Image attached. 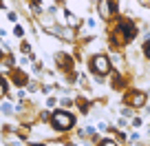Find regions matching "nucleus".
Here are the masks:
<instances>
[{
  "label": "nucleus",
  "instance_id": "13",
  "mask_svg": "<svg viewBox=\"0 0 150 146\" xmlns=\"http://www.w3.org/2000/svg\"><path fill=\"white\" fill-rule=\"evenodd\" d=\"M16 98H18L20 102H22V100L27 98V89H18V91H16Z\"/></svg>",
  "mask_w": 150,
  "mask_h": 146
},
{
  "label": "nucleus",
  "instance_id": "10",
  "mask_svg": "<svg viewBox=\"0 0 150 146\" xmlns=\"http://www.w3.org/2000/svg\"><path fill=\"white\" fill-rule=\"evenodd\" d=\"M97 146H119V142L110 135V137H104V140H99V142H97Z\"/></svg>",
  "mask_w": 150,
  "mask_h": 146
},
{
  "label": "nucleus",
  "instance_id": "20",
  "mask_svg": "<svg viewBox=\"0 0 150 146\" xmlns=\"http://www.w3.org/2000/svg\"><path fill=\"white\" fill-rule=\"evenodd\" d=\"M128 146H146V142H130Z\"/></svg>",
  "mask_w": 150,
  "mask_h": 146
},
{
  "label": "nucleus",
  "instance_id": "17",
  "mask_svg": "<svg viewBox=\"0 0 150 146\" xmlns=\"http://www.w3.org/2000/svg\"><path fill=\"white\" fill-rule=\"evenodd\" d=\"M141 124H144V120H141V118H132V124H130V126H135V128H139V126H141Z\"/></svg>",
  "mask_w": 150,
  "mask_h": 146
},
{
  "label": "nucleus",
  "instance_id": "23",
  "mask_svg": "<svg viewBox=\"0 0 150 146\" xmlns=\"http://www.w3.org/2000/svg\"><path fill=\"white\" fill-rule=\"evenodd\" d=\"M66 146H77V144H73V142H69V144H66Z\"/></svg>",
  "mask_w": 150,
  "mask_h": 146
},
{
  "label": "nucleus",
  "instance_id": "22",
  "mask_svg": "<svg viewBox=\"0 0 150 146\" xmlns=\"http://www.w3.org/2000/svg\"><path fill=\"white\" fill-rule=\"evenodd\" d=\"M2 58H5V53H2V49H0V62H2Z\"/></svg>",
  "mask_w": 150,
  "mask_h": 146
},
{
  "label": "nucleus",
  "instance_id": "1",
  "mask_svg": "<svg viewBox=\"0 0 150 146\" xmlns=\"http://www.w3.org/2000/svg\"><path fill=\"white\" fill-rule=\"evenodd\" d=\"M75 124H77V120H75V115L71 113V111L55 108V111L51 113V122H49V126H51L55 133H66V131H71Z\"/></svg>",
  "mask_w": 150,
  "mask_h": 146
},
{
  "label": "nucleus",
  "instance_id": "15",
  "mask_svg": "<svg viewBox=\"0 0 150 146\" xmlns=\"http://www.w3.org/2000/svg\"><path fill=\"white\" fill-rule=\"evenodd\" d=\"M86 27L88 29H97V20L95 18H86Z\"/></svg>",
  "mask_w": 150,
  "mask_h": 146
},
{
  "label": "nucleus",
  "instance_id": "7",
  "mask_svg": "<svg viewBox=\"0 0 150 146\" xmlns=\"http://www.w3.org/2000/svg\"><path fill=\"white\" fill-rule=\"evenodd\" d=\"M0 113L5 115V118H11V115H16V106L9 100H2V102H0Z\"/></svg>",
  "mask_w": 150,
  "mask_h": 146
},
{
  "label": "nucleus",
  "instance_id": "4",
  "mask_svg": "<svg viewBox=\"0 0 150 146\" xmlns=\"http://www.w3.org/2000/svg\"><path fill=\"white\" fill-rule=\"evenodd\" d=\"M115 11H117V5L110 2V0H99L97 2V16L102 20H110L115 16Z\"/></svg>",
  "mask_w": 150,
  "mask_h": 146
},
{
  "label": "nucleus",
  "instance_id": "5",
  "mask_svg": "<svg viewBox=\"0 0 150 146\" xmlns=\"http://www.w3.org/2000/svg\"><path fill=\"white\" fill-rule=\"evenodd\" d=\"M55 64L60 71H71L73 69V56L66 51H57L55 53Z\"/></svg>",
  "mask_w": 150,
  "mask_h": 146
},
{
  "label": "nucleus",
  "instance_id": "18",
  "mask_svg": "<svg viewBox=\"0 0 150 146\" xmlns=\"http://www.w3.org/2000/svg\"><path fill=\"white\" fill-rule=\"evenodd\" d=\"M126 126H128V122H126L124 118H119V120H117V128H126Z\"/></svg>",
  "mask_w": 150,
  "mask_h": 146
},
{
  "label": "nucleus",
  "instance_id": "3",
  "mask_svg": "<svg viewBox=\"0 0 150 146\" xmlns=\"http://www.w3.org/2000/svg\"><path fill=\"white\" fill-rule=\"evenodd\" d=\"M126 102H128L130 108H144L146 102H148V93L141 91V89H135V91H130V93L126 95Z\"/></svg>",
  "mask_w": 150,
  "mask_h": 146
},
{
  "label": "nucleus",
  "instance_id": "16",
  "mask_svg": "<svg viewBox=\"0 0 150 146\" xmlns=\"http://www.w3.org/2000/svg\"><path fill=\"white\" fill-rule=\"evenodd\" d=\"M55 104H57L55 98H49V100H47V108H53V111H55Z\"/></svg>",
  "mask_w": 150,
  "mask_h": 146
},
{
  "label": "nucleus",
  "instance_id": "12",
  "mask_svg": "<svg viewBox=\"0 0 150 146\" xmlns=\"http://www.w3.org/2000/svg\"><path fill=\"white\" fill-rule=\"evenodd\" d=\"M122 118H124V120H126V118H132V108H130V106H124V108H122Z\"/></svg>",
  "mask_w": 150,
  "mask_h": 146
},
{
  "label": "nucleus",
  "instance_id": "21",
  "mask_svg": "<svg viewBox=\"0 0 150 146\" xmlns=\"http://www.w3.org/2000/svg\"><path fill=\"white\" fill-rule=\"evenodd\" d=\"M146 58H148V60H150V42L146 44Z\"/></svg>",
  "mask_w": 150,
  "mask_h": 146
},
{
  "label": "nucleus",
  "instance_id": "19",
  "mask_svg": "<svg viewBox=\"0 0 150 146\" xmlns=\"http://www.w3.org/2000/svg\"><path fill=\"white\" fill-rule=\"evenodd\" d=\"M7 36H9V31H7V29H0V40H5Z\"/></svg>",
  "mask_w": 150,
  "mask_h": 146
},
{
  "label": "nucleus",
  "instance_id": "6",
  "mask_svg": "<svg viewBox=\"0 0 150 146\" xmlns=\"http://www.w3.org/2000/svg\"><path fill=\"white\" fill-rule=\"evenodd\" d=\"M64 18H66V20H64V27L73 29V31L82 27V18H80L77 14H73L71 9H66V7H64Z\"/></svg>",
  "mask_w": 150,
  "mask_h": 146
},
{
  "label": "nucleus",
  "instance_id": "14",
  "mask_svg": "<svg viewBox=\"0 0 150 146\" xmlns=\"http://www.w3.org/2000/svg\"><path fill=\"white\" fill-rule=\"evenodd\" d=\"M7 18H9V22L18 24V14H16V11H9V14H7Z\"/></svg>",
  "mask_w": 150,
  "mask_h": 146
},
{
  "label": "nucleus",
  "instance_id": "2",
  "mask_svg": "<svg viewBox=\"0 0 150 146\" xmlns=\"http://www.w3.org/2000/svg\"><path fill=\"white\" fill-rule=\"evenodd\" d=\"M88 69L91 73H93V78H106L108 73H112V64H110V58L106 56V53H95V56H91L88 60Z\"/></svg>",
  "mask_w": 150,
  "mask_h": 146
},
{
  "label": "nucleus",
  "instance_id": "8",
  "mask_svg": "<svg viewBox=\"0 0 150 146\" xmlns=\"http://www.w3.org/2000/svg\"><path fill=\"white\" fill-rule=\"evenodd\" d=\"M9 93V80H5V75H0V100Z\"/></svg>",
  "mask_w": 150,
  "mask_h": 146
},
{
  "label": "nucleus",
  "instance_id": "9",
  "mask_svg": "<svg viewBox=\"0 0 150 146\" xmlns=\"http://www.w3.org/2000/svg\"><path fill=\"white\" fill-rule=\"evenodd\" d=\"M13 36L20 40V42H22V40H24V36H27V29H24L22 24H16V27H13Z\"/></svg>",
  "mask_w": 150,
  "mask_h": 146
},
{
  "label": "nucleus",
  "instance_id": "11",
  "mask_svg": "<svg viewBox=\"0 0 150 146\" xmlns=\"http://www.w3.org/2000/svg\"><path fill=\"white\" fill-rule=\"evenodd\" d=\"M73 102H75L73 98H62V100H60V104L64 106V111H69V106H73Z\"/></svg>",
  "mask_w": 150,
  "mask_h": 146
}]
</instances>
